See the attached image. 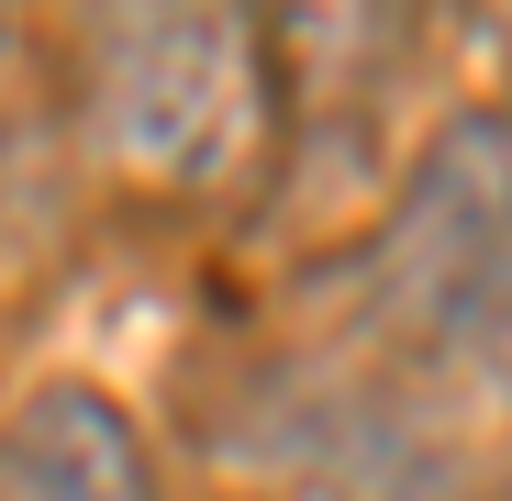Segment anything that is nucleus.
Returning <instances> with one entry per match:
<instances>
[{
    "mask_svg": "<svg viewBox=\"0 0 512 501\" xmlns=\"http://www.w3.org/2000/svg\"><path fill=\"white\" fill-rule=\"evenodd\" d=\"M101 134L134 179H212L245 145L256 34L234 12H134L101 34Z\"/></svg>",
    "mask_w": 512,
    "mask_h": 501,
    "instance_id": "obj_2",
    "label": "nucleus"
},
{
    "mask_svg": "<svg viewBox=\"0 0 512 501\" xmlns=\"http://www.w3.org/2000/svg\"><path fill=\"white\" fill-rule=\"evenodd\" d=\"M0 501H156V457L112 390L45 379L0 412Z\"/></svg>",
    "mask_w": 512,
    "mask_h": 501,
    "instance_id": "obj_3",
    "label": "nucleus"
},
{
    "mask_svg": "<svg viewBox=\"0 0 512 501\" xmlns=\"http://www.w3.org/2000/svg\"><path fill=\"white\" fill-rule=\"evenodd\" d=\"M368 279H379V323L435 379L512 401V123L501 112H457L423 145Z\"/></svg>",
    "mask_w": 512,
    "mask_h": 501,
    "instance_id": "obj_1",
    "label": "nucleus"
}]
</instances>
